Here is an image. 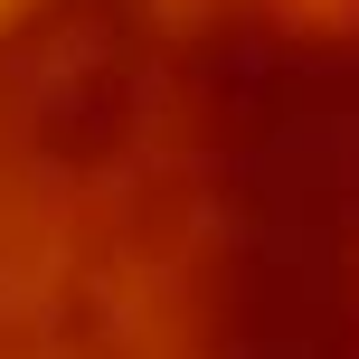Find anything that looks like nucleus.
<instances>
[{
    "instance_id": "f257e3e1",
    "label": "nucleus",
    "mask_w": 359,
    "mask_h": 359,
    "mask_svg": "<svg viewBox=\"0 0 359 359\" xmlns=\"http://www.w3.org/2000/svg\"><path fill=\"white\" fill-rule=\"evenodd\" d=\"M0 359H359V0H0Z\"/></svg>"
}]
</instances>
